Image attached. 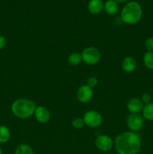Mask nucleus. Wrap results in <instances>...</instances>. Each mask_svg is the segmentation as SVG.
Returning <instances> with one entry per match:
<instances>
[{"instance_id": "obj_13", "label": "nucleus", "mask_w": 153, "mask_h": 154, "mask_svg": "<svg viewBox=\"0 0 153 154\" xmlns=\"http://www.w3.org/2000/svg\"><path fill=\"white\" fill-rule=\"evenodd\" d=\"M104 10L106 14L110 16H113L116 14L118 11V3L115 0H107L104 3Z\"/></svg>"}, {"instance_id": "obj_14", "label": "nucleus", "mask_w": 153, "mask_h": 154, "mask_svg": "<svg viewBox=\"0 0 153 154\" xmlns=\"http://www.w3.org/2000/svg\"><path fill=\"white\" fill-rule=\"evenodd\" d=\"M142 117L148 121H153V102L144 105L142 111Z\"/></svg>"}, {"instance_id": "obj_16", "label": "nucleus", "mask_w": 153, "mask_h": 154, "mask_svg": "<svg viewBox=\"0 0 153 154\" xmlns=\"http://www.w3.org/2000/svg\"><path fill=\"white\" fill-rule=\"evenodd\" d=\"M10 129L5 126H0V144H5L10 140Z\"/></svg>"}, {"instance_id": "obj_6", "label": "nucleus", "mask_w": 153, "mask_h": 154, "mask_svg": "<svg viewBox=\"0 0 153 154\" xmlns=\"http://www.w3.org/2000/svg\"><path fill=\"white\" fill-rule=\"evenodd\" d=\"M144 119L140 114H130L127 117V126L130 132H137L142 129Z\"/></svg>"}, {"instance_id": "obj_22", "label": "nucleus", "mask_w": 153, "mask_h": 154, "mask_svg": "<svg viewBox=\"0 0 153 154\" xmlns=\"http://www.w3.org/2000/svg\"><path fill=\"white\" fill-rule=\"evenodd\" d=\"M98 83V79L95 78V77H90L88 80H87V84L88 87H91V88H93V87H96Z\"/></svg>"}, {"instance_id": "obj_3", "label": "nucleus", "mask_w": 153, "mask_h": 154, "mask_svg": "<svg viewBox=\"0 0 153 154\" xmlns=\"http://www.w3.org/2000/svg\"><path fill=\"white\" fill-rule=\"evenodd\" d=\"M36 107V103L32 100L20 98L14 101L10 109L15 117L25 120L34 115Z\"/></svg>"}, {"instance_id": "obj_23", "label": "nucleus", "mask_w": 153, "mask_h": 154, "mask_svg": "<svg viewBox=\"0 0 153 154\" xmlns=\"http://www.w3.org/2000/svg\"><path fill=\"white\" fill-rule=\"evenodd\" d=\"M6 45V39L3 35H0V51L2 50Z\"/></svg>"}, {"instance_id": "obj_18", "label": "nucleus", "mask_w": 153, "mask_h": 154, "mask_svg": "<svg viewBox=\"0 0 153 154\" xmlns=\"http://www.w3.org/2000/svg\"><path fill=\"white\" fill-rule=\"evenodd\" d=\"M143 63L146 67L150 70H153V52L146 51L143 55Z\"/></svg>"}, {"instance_id": "obj_2", "label": "nucleus", "mask_w": 153, "mask_h": 154, "mask_svg": "<svg viewBox=\"0 0 153 154\" xmlns=\"http://www.w3.org/2000/svg\"><path fill=\"white\" fill-rule=\"evenodd\" d=\"M142 17V8L140 3L130 1L126 3L121 11L120 19L122 22L128 25H134Z\"/></svg>"}, {"instance_id": "obj_20", "label": "nucleus", "mask_w": 153, "mask_h": 154, "mask_svg": "<svg viewBox=\"0 0 153 154\" xmlns=\"http://www.w3.org/2000/svg\"><path fill=\"white\" fill-rule=\"evenodd\" d=\"M145 47L147 51L153 52V37H148L145 41Z\"/></svg>"}, {"instance_id": "obj_9", "label": "nucleus", "mask_w": 153, "mask_h": 154, "mask_svg": "<svg viewBox=\"0 0 153 154\" xmlns=\"http://www.w3.org/2000/svg\"><path fill=\"white\" fill-rule=\"evenodd\" d=\"M34 117L36 120L40 123H46L50 120V112L44 106H37L34 111Z\"/></svg>"}, {"instance_id": "obj_25", "label": "nucleus", "mask_w": 153, "mask_h": 154, "mask_svg": "<svg viewBox=\"0 0 153 154\" xmlns=\"http://www.w3.org/2000/svg\"><path fill=\"white\" fill-rule=\"evenodd\" d=\"M0 154H3L2 149V147H0Z\"/></svg>"}, {"instance_id": "obj_15", "label": "nucleus", "mask_w": 153, "mask_h": 154, "mask_svg": "<svg viewBox=\"0 0 153 154\" xmlns=\"http://www.w3.org/2000/svg\"><path fill=\"white\" fill-rule=\"evenodd\" d=\"M68 62L70 66H77L82 62V58L81 54L78 52L71 53L68 57Z\"/></svg>"}, {"instance_id": "obj_17", "label": "nucleus", "mask_w": 153, "mask_h": 154, "mask_svg": "<svg viewBox=\"0 0 153 154\" xmlns=\"http://www.w3.org/2000/svg\"><path fill=\"white\" fill-rule=\"evenodd\" d=\"M14 154H34V151L28 144H20L15 149Z\"/></svg>"}, {"instance_id": "obj_21", "label": "nucleus", "mask_w": 153, "mask_h": 154, "mask_svg": "<svg viewBox=\"0 0 153 154\" xmlns=\"http://www.w3.org/2000/svg\"><path fill=\"white\" fill-rule=\"evenodd\" d=\"M140 99L144 105H146V104H148L150 103V102H152V96L149 93H143V94L141 96Z\"/></svg>"}, {"instance_id": "obj_11", "label": "nucleus", "mask_w": 153, "mask_h": 154, "mask_svg": "<svg viewBox=\"0 0 153 154\" xmlns=\"http://www.w3.org/2000/svg\"><path fill=\"white\" fill-rule=\"evenodd\" d=\"M137 67L136 60L132 57H126L122 62V68L126 73H132Z\"/></svg>"}, {"instance_id": "obj_4", "label": "nucleus", "mask_w": 153, "mask_h": 154, "mask_svg": "<svg viewBox=\"0 0 153 154\" xmlns=\"http://www.w3.org/2000/svg\"><path fill=\"white\" fill-rule=\"evenodd\" d=\"M82 62L88 66H94L100 61L101 58V54L97 48L88 47L86 48L81 53Z\"/></svg>"}, {"instance_id": "obj_19", "label": "nucleus", "mask_w": 153, "mask_h": 154, "mask_svg": "<svg viewBox=\"0 0 153 154\" xmlns=\"http://www.w3.org/2000/svg\"><path fill=\"white\" fill-rule=\"evenodd\" d=\"M71 125L74 129H82L85 126V123L82 117H76L71 121Z\"/></svg>"}, {"instance_id": "obj_24", "label": "nucleus", "mask_w": 153, "mask_h": 154, "mask_svg": "<svg viewBox=\"0 0 153 154\" xmlns=\"http://www.w3.org/2000/svg\"><path fill=\"white\" fill-rule=\"evenodd\" d=\"M118 3H124V2H128L129 0H115Z\"/></svg>"}, {"instance_id": "obj_10", "label": "nucleus", "mask_w": 153, "mask_h": 154, "mask_svg": "<svg viewBox=\"0 0 153 154\" xmlns=\"http://www.w3.org/2000/svg\"><path fill=\"white\" fill-rule=\"evenodd\" d=\"M143 107L144 104L138 98H132L127 103V109L130 114H139L142 111Z\"/></svg>"}, {"instance_id": "obj_7", "label": "nucleus", "mask_w": 153, "mask_h": 154, "mask_svg": "<svg viewBox=\"0 0 153 154\" xmlns=\"http://www.w3.org/2000/svg\"><path fill=\"white\" fill-rule=\"evenodd\" d=\"M94 144L98 150L106 153V152L110 151L114 147V141L108 135H100L96 138Z\"/></svg>"}, {"instance_id": "obj_8", "label": "nucleus", "mask_w": 153, "mask_h": 154, "mask_svg": "<svg viewBox=\"0 0 153 154\" xmlns=\"http://www.w3.org/2000/svg\"><path fill=\"white\" fill-rule=\"evenodd\" d=\"M92 88L88 85H82L76 90V99L81 103H88L93 97Z\"/></svg>"}, {"instance_id": "obj_26", "label": "nucleus", "mask_w": 153, "mask_h": 154, "mask_svg": "<svg viewBox=\"0 0 153 154\" xmlns=\"http://www.w3.org/2000/svg\"><path fill=\"white\" fill-rule=\"evenodd\" d=\"M106 154H112V153H106Z\"/></svg>"}, {"instance_id": "obj_1", "label": "nucleus", "mask_w": 153, "mask_h": 154, "mask_svg": "<svg viewBox=\"0 0 153 154\" xmlns=\"http://www.w3.org/2000/svg\"><path fill=\"white\" fill-rule=\"evenodd\" d=\"M142 147L141 138L137 132L128 131L118 134L114 141V147L118 154H137Z\"/></svg>"}, {"instance_id": "obj_12", "label": "nucleus", "mask_w": 153, "mask_h": 154, "mask_svg": "<svg viewBox=\"0 0 153 154\" xmlns=\"http://www.w3.org/2000/svg\"><path fill=\"white\" fill-rule=\"evenodd\" d=\"M104 3L102 0H90L88 4V11L93 15H97L101 13L104 10Z\"/></svg>"}, {"instance_id": "obj_5", "label": "nucleus", "mask_w": 153, "mask_h": 154, "mask_svg": "<svg viewBox=\"0 0 153 154\" xmlns=\"http://www.w3.org/2000/svg\"><path fill=\"white\" fill-rule=\"evenodd\" d=\"M82 119H83L85 125L90 128L99 127L101 126L102 122H103L101 114L98 111H94V110L86 111L84 114Z\"/></svg>"}]
</instances>
